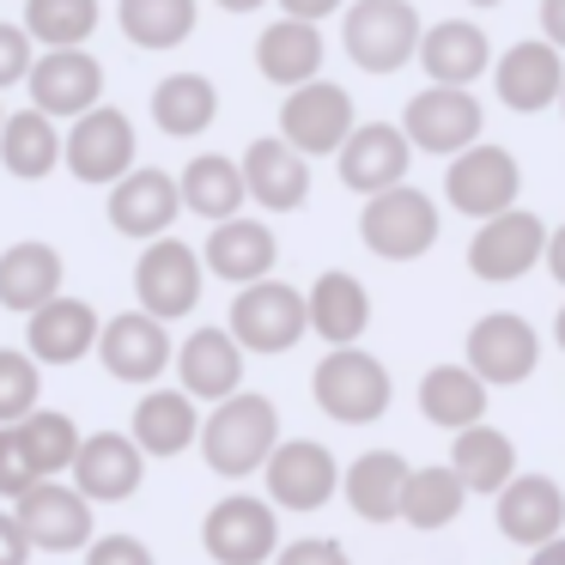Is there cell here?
<instances>
[{"label":"cell","mask_w":565,"mask_h":565,"mask_svg":"<svg viewBox=\"0 0 565 565\" xmlns=\"http://www.w3.org/2000/svg\"><path fill=\"white\" fill-rule=\"evenodd\" d=\"M541 38L565 55V0H541Z\"/></svg>","instance_id":"48"},{"label":"cell","mask_w":565,"mask_h":565,"mask_svg":"<svg viewBox=\"0 0 565 565\" xmlns=\"http://www.w3.org/2000/svg\"><path fill=\"white\" fill-rule=\"evenodd\" d=\"M468 504V487L456 480V468H407V487H402V523L414 529H444L456 523Z\"/></svg>","instance_id":"38"},{"label":"cell","mask_w":565,"mask_h":565,"mask_svg":"<svg viewBox=\"0 0 565 565\" xmlns=\"http://www.w3.org/2000/svg\"><path fill=\"white\" fill-rule=\"evenodd\" d=\"M419 67L431 74V86H475L487 74L492 50H487V31L468 25V19H444V25L419 31Z\"/></svg>","instance_id":"24"},{"label":"cell","mask_w":565,"mask_h":565,"mask_svg":"<svg viewBox=\"0 0 565 565\" xmlns=\"http://www.w3.org/2000/svg\"><path fill=\"white\" fill-rule=\"evenodd\" d=\"M213 116H220V92H213V79H201V74H171L159 92H152V122H159L171 140H195Z\"/></svg>","instance_id":"37"},{"label":"cell","mask_w":565,"mask_h":565,"mask_svg":"<svg viewBox=\"0 0 565 565\" xmlns=\"http://www.w3.org/2000/svg\"><path fill=\"white\" fill-rule=\"evenodd\" d=\"M419 31L426 25H419L414 0H359L341 19V43L365 74H395V67H407L419 50Z\"/></svg>","instance_id":"2"},{"label":"cell","mask_w":565,"mask_h":565,"mask_svg":"<svg viewBox=\"0 0 565 565\" xmlns=\"http://www.w3.org/2000/svg\"><path fill=\"white\" fill-rule=\"evenodd\" d=\"M280 541V523H274V504L249 499V492H232L207 511L201 523V547L213 553L220 565H262Z\"/></svg>","instance_id":"12"},{"label":"cell","mask_w":565,"mask_h":565,"mask_svg":"<svg viewBox=\"0 0 565 565\" xmlns=\"http://www.w3.org/2000/svg\"><path fill=\"white\" fill-rule=\"evenodd\" d=\"M516 189H523V171H516V159L504 147H492V140L462 147L450 159V177H444L450 207L468 213V220H492V213L516 207Z\"/></svg>","instance_id":"5"},{"label":"cell","mask_w":565,"mask_h":565,"mask_svg":"<svg viewBox=\"0 0 565 565\" xmlns=\"http://www.w3.org/2000/svg\"><path fill=\"white\" fill-rule=\"evenodd\" d=\"M98 31V0H25V38L43 50H86Z\"/></svg>","instance_id":"39"},{"label":"cell","mask_w":565,"mask_h":565,"mask_svg":"<svg viewBox=\"0 0 565 565\" xmlns=\"http://www.w3.org/2000/svg\"><path fill=\"white\" fill-rule=\"evenodd\" d=\"M341 487V468L317 438H286L268 450V492L286 511H322Z\"/></svg>","instance_id":"14"},{"label":"cell","mask_w":565,"mask_h":565,"mask_svg":"<svg viewBox=\"0 0 565 565\" xmlns=\"http://www.w3.org/2000/svg\"><path fill=\"white\" fill-rule=\"evenodd\" d=\"M237 171H244L249 201H262L268 213H292V207H305V195H310L305 152H292L286 140H256Z\"/></svg>","instance_id":"25"},{"label":"cell","mask_w":565,"mask_h":565,"mask_svg":"<svg viewBox=\"0 0 565 565\" xmlns=\"http://www.w3.org/2000/svg\"><path fill=\"white\" fill-rule=\"evenodd\" d=\"M177 195H183L189 213H201V220H237V207L249 201L244 189V171H237L232 159H220V152H201V159H189V171L177 177Z\"/></svg>","instance_id":"33"},{"label":"cell","mask_w":565,"mask_h":565,"mask_svg":"<svg viewBox=\"0 0 565 565\" xmlns=\"http://www.w3.org/2000/svg\"><path fill=\"white\" fill-rule=\"evenodd\" d=\"M86 565H152V553L135 535H104V541H92Z\"/></svg>","instance_id":"45"},{"label":"cell","mask_w":565,"mask_h":565,"mask_svg":"<svg viewBox=\"0 0 565 565\" xmlns=\"http://www.w3.org/2000/svg\"><path fill=\"white\" fill-rule=\"evenodd\" d=\"M305 329H310L305 292H292L280 280H249L232 305V341L244 353H286V347H298Z\"/></svg>","instance_id":"6"},{"label":"cell","mask_w":565,"mask_h":565,"mask_svg":"<svg viewBox=\"0 0 565 565\" xmlns=\"http://www.w3.org/2000/svg\"><path fill=\"white\" fill-rule=\"evenodd\" d=\"M31 480H38V468H31L25 444H19V426H0V492H7V499H19Z\"/></svg>","instance_id":"43"},{"label":"cell","mask_w":565,"mask_h":565,"mask_svg":"<svg viewBox=\"0 0 565 565\" xmlns=\"http://www.w3.org/2000/svg\"><path fill=\"white\" fill-rule=\"evenodd\" d=\"M407 159H414V147H407L402 128L365 122L341 140V183L353 189V195H377V189H390L407 177Z\"/></svg>","instance_id":"19"},{"label":"cell","mask_w":565,"mask_h":565,"mask_svg":"<svg viewBox=\"0 0 565 565\" xmlns=\"http://www.w3.org/2000/svg\"><path fill=\"white\" fill-rule=\"evenodd\" d=\"M559 86H565V62H559V50H553L547 38L504 50V62H499V98L511 104V110H523V116L547 110V104H559Z\"/></svg>","instance_id":"26"},{"label":"cell","mask_w":565,"mask_h":565,"mask_svg":"<svg viewBox=\"0 0 565 565\" xmlns=\"http://www.w3.org/2000/svg\"><path fill=\"white\" fill-rule=\"evenodd\" d=\"M31 359H43V365H74V359H86L92 347H98V310L86 305V298H62L55 292L50 305L31 310Z\"/></svg>","instance_id":"22"},{"label":"cell","mask_w":565,"mask_h":565,"mask_svg":"<svg viewBox=\"0 0 565 565\" xmlns=\"http://www.w3.org/2000/svg\"><path fill=\"white\" fill-rule=\"evenodd\" d=\"M135 292L140 310L159 322H177L201 305V256L183 237H147V256L135 268Z\"/></svg>","instance_id":"8"},{"label":"cell","mask_w":565,"mask_h":565,"mask_svg":"<svg viewBox=\"0 0 565 565\" xmlns=\"http://www.w3.org/2000/svg\"><path fill=\"white\" fill-rule=\"evenodd\" d=\"M62 292V256L50 244H13L0 256V305L7 310H38Z\"/></svg>","instance_id":"35"},{"label":"cell","mask_w":565,"mask_h":565,"mask_svg":"<svg viewBox=\"0 0 565 565\" xmlns=\"http://www.w3.org/2000/svg\"><path fill=\"white\" fill-rule=\"evenodd\" d=\"M201 438V456H207L213 475L225 480H244L256 475L262 462H268V450L280 444V414H274L268 395H225L220 407H213V419L195 431Z\"/></svg>","instance_id":"1"},{"label":"cell","mask_w":565,"mask_h":565,"mask_svg":"<svg viewBox=\"0 0 565 565\" xmlns=\"http://www.w3.org/2000/svg\"><path fill=\"white\" fill-rule=\"evenodd\" d=\"M492 499H499V535L516 547H541L565 529V492L547 475H511Z\"/></svg>","instance_id":"18"},{"label":"cell","mask_w":565,"mask_h":565,"mask_svg":"<svg viewBox=\"0 0 565 565\" xmlns=\"http://www.w3.org/2000/svg\"><path fill=\"white\" fill-rule=\"evenodd\" d=\"M475 7H499V0H475Z\"/></svg>","instance_id":"54"},{"label":"cell","mask_w":565,"mask_h":565,"mask_svg":"<svg viewBox=\"0 0 565 565\" xmlns=\"http://www.w3.org/2000/svg\"><path fill=\"white\" fill-rule=\"evenodd\" d=\"M347 135H353V98H347V86L305 79V86H292V98L280 104V140L292 152H305V159L341 152Z\"/></svg>","instance_id":"7"},{"label":"cell","mask_w":565,"mask_h":565,"mask_svg":"<svg viewBox=\"0 0 565 565\" xmlns=\"http://www.w3.org/2000/svg\"><path fill=\"white\" fill-rule=\"evenodd\" d=\"M359 237H365V249L383 262H414L438 244V207H431V195H419V189L390 183V189H377V195H365Z\"/></svg>","instance_id":"3"},{"label":"cell","mask_w":565,"mask_h":565,"mask_svg":"<svg viewBox=\"0 0 565 565\" xmlns=\"http://www.w3.org/2000/svg\"><path fill=\"white\" fill-rule=\"evenodd\" d=\"M541 262H547V274L565 286V225H559V232H547V249H541Z\"/></svg>","instance_id":"50"},{"label":"cell","mask_w":565,"mask_h":565,"mask_svg":"<svg viewBox=\"0 0 565 565\" xmlns=\"http://www.w3.org/2000/svg\"><path fill=\"white\" fill-rule=\"evenodd\" d=\"M31 559V541L13 516H0V565H25Z\"/></svg>","instance_id":"47"},{"label":"cell","mask_w":565,"mask_h":565,"mask_svg":"<svg viewBox=\"0 0 565 565\" xmlns=\"http://www.w3.org/2000/svg\"><path fill=\"white\" fill-rule=\"evenodd\" d=\"M347 504H353L365 523H395L402 516V487H407V462L395 450H365L353 468L341 475Z\"/></svg>","instance_id":"30"},{"label":"cell","mask_w":565,"mask_h":565,"mask_svg":"<svg viewBox=\"0 0 565 565\" xmlns=\"http://www.w3.org/2000/svg\"><path fill=\"white\" fill-rule=\"evenodd\" d=\"M74 487L86 499H135L140 492V444L122 438V431H98V438H79L74 450Z\"/></svg>","instance_id":"23"},{"label":"cell","mask_w":565,"mask_h":565,"mask_svg":"<svg viewBox=\"0 0 565 565\" xmlns=\"http://www.w3.org/2000/svg\"><path fill=\"white\" fill-rule=\"evenodd\" d=\"M274 256H280V244H274V232L262 220H220L213 237H207V249H201V262H207L220 280H232V286L268 280Z\"/></svg>","instance_id":"27"},{"label":"cell","mask_w":565,"mask_h":565,"mask_svg":"<svg viewBox=\"0 0 565 565\" xmlns=\"http://www.w3.org/2000/svg\"><path fill=\"white\" fill-rule=\"evenodd\" d=\"M62 159L79 183H116V177L135 171V128H128L122 110L92 104L86 116H74V135H67Z\"/></svg>","instance_id":"13"},{"label":"cell","mask_w":565,"mask_h":565,"mask_svg":"<svg viewBox=\"0 0 565 565\" xmlns=\"http://www.w3.org/2000/svg\"><path fill=\"white\" fill-rule=\"evenodd\" d=\"M195 431H201L195 395H183V390L140 395V407H135V444H140V456H183L189 444H195Z\"/></svg>","instance_id":"32"},{"label":"cell","mask_w":565,"mask_h":565,"mask_svg":"<svg viewBox=\"0 0 565 565\" xmlns=\"http://www.w3.org/2000/svg\"><path fill=\"white\" fill-rule=\"evenodd\" d=\"M310 390H317V407L329 419H341V426H371V419H383V407H390V371H383V359L359 353V347H334L317 365Z\"/></svg>","instance_id":"4"},{"label":"cell","mask_w":565,"mask_h":565,"mask_svg":"<svg viewBox=\"0 0 565 565\" xmlns=\"http://www.w3.org/2000/svg\"><path fill=\"white\" fill-rule=\"evenodd\" d=\"M529 565H565V529L553 541H541V547H529Z\"/></svg>","instance_id":"51"},{"label":"cell","mask_w":565,"mask_h":565,"mask_svg":"<svg viewBox=\"0 0 565 565\" xmlns=\"http://www.w3.org/2000/svg\"><path fill=\"white\" fill-rule=\"evenodd\" d=\"M0 122H7V110H0Z\"/></svg>","instance_id":"56"},{"label":"cell","mask_w":565,"mask_h":565,"mask_svg":"<svg viewBox=\"0 0 565 565\" xmlns=\"http://www.w3.org/2000/svg\"><path fill=\"white\" fill-rule=\"evenodd\" d=\"M419 414L444 431L480 426V419H487V383L468 365H431L426 377H419Z\"/></svg>","instance_id":"29"},{"label":"cell","mask_w":565,"mask_h":565,"mask_svg":"<svg viewBox=\"0 0 565 565\" xmlns=\"http://www.w3.org/2000/svg\"><path fill=\"white\" fill-rule=\"evenodd\" d=\"M31 110L43 116H86L104 92V67L86 50H43L31 55Z\"/></svg>","instance_id":"17"},{"label":"cell","mask_w":565,"mask_h":565,"mask_svg":"<svg viewBox=\"0 0 565 565\" xmlns=\"http://www.w3.org/2000/svg\"><path fill=\"white\" fill-rule=\"evenodd\" d=\"M305 317L329 347H353L359 334H365V322H371V298H365V286H359L353 274L334 268V274H322V280L310 286Z\"/></svg>","instance_id":"28"},{"label":"cell","mask_w":565,"mask_h":565,"mask_svg":"<svg viewBox=\"0 0 565 565\" xmlns=\"http://www.w3.org/2000/svg\"><path fill=\"white\" fill-rule=\"evenodd\" d=\"M177 213H183L177 177H164V171H128V177H116V189H110V225L122 237H164Z\"/></svg>","instance_id":"20"},{"label":"cell","mask_w":565,"mask_h":565,"mask_svg":"<svg viewBox=\"0 0 565 565\" xmlns=\"http://www.w3.org/2000/svg\"><path fill=\"white\" fill-rule=\"evenodd\" d=\"M535 359H541V341L523 317L511 310H492L468 329V371L480 383H523L535 377Z\"/></svg>","instance_id":"15"},{"label":"cell","mask_w":565,"mask_h":565,"mask_svg":"<svg viewBox=\"0 0 565 565\" xmlns=\"http://www.w3.org/2000/svg\"><path fill=\"white\" fill-rule=\"evenodd\" d=\"M280 565H353V559H347V547H341V541L310 535V541H292V547L280 553Z\"/></svg>","instance_id":"46"},{"label":"cell","mask_w":565,"mask_h":565,"mask_svg":"<svg viewBox=\"0 0 565 565\" xmlns=\"http://www.w3.org/2000/svg\"><path fill=\"white\" fill-rule=\"evenodd\" d=\"M256 67L274 86H305V79H317V67H322L317 25H310V19H280V25H268L256 38Z\"/></svg>","instance_id":"31"},{"label":"cell","mask_w":565,"mask_h":565,"mask_svg":"<svg viewBox=\"0 0 565 565\" xmlns=\"http://www.w3.org/2000/svg\"><path fill=\"white\" fill-rule=\"evenodd\" d=\"M177 377L195 402H225L244 383V347L232 341V329H195L177 353Z\"/></svg>","instance_id":"21"},{"label":"cell","mask_w":565,"mask_h":565,"mask_svg":"<svg viewBox=\"0 0 565 565\" xmlns=\"http://www.w3.org/2000/svg\"><path fill=\"white\" fill-rule=\"evenodd\" d=\"M280 7H286V19H310V25H317V19L341 13L347 0H280Z\"/></svg>","instance_id":"49"},{"label":"cell","mask_w":565,"mask_h":565,"mask_svg":"<svg viewBox=\"0 0 565 565\" xmlns=\"http://www.w3.org/2000/svg\"><path fill=\"white\" fill-rule=\"evenodd\" d=\"M553 341H559V347H565V310H559V322H553Z\"/></svg>","instance_id":"53"},{"label":"cell","mask_w":565,"mask_h":565,"mask_svg":"<svg viewBox=\"0 0 565 565\" xmlns=\"http://www.w3.org/2000/svg\"><path fill=\"white\" fill-rule=\"evenodd\" d=\"M0 164L19 177V183H38L62 164V135H55V116L43 110H19L0 122Z\"/></svg>","instance_id":"34"},{"label":"cell","mask_w":565,"mask_h":565,"mask_svg":"<svg viewBox=\"0 0 565 565\" xmlns=\"http://www.w3.org/2000/svg\"><path fill=\"white\" fill-rule=\"evenodd\" d=\"M450 468H456V480H462L468 492H499L504 480L516 475V444L480 419V426H462V431H456Z\"/></svg>","instance_id":"36"},{"label":"cell","mask_w":565,"mask_h":565,"mask_svg":"<svg viewBox=\"0 0 565 565\" xmlns=\"http://www.w3.org/2000/svg\"><path fill=\"white\" fill-rule=\"evenodd\" d=\"M480 128H487V116H480V104L468 86H431V92H419L402 116L407 147L438 152V159H456L462 147H475Z\"/></svg>","instance_id":"10"},{"label":"cell","mask_w":565,"mask_h":565,"mask_svg":"<svg viewBox=\"0 0 565 565\" xmlns=\"http://www.w3.org/2000/svg\"><path fill=\"white\" fill-rule=\"evenodd\" d=\"M19 529H25L31 547L43 553H74L92 541V499L79 487H55V480H31L19 492Z\"/></svg>","instance_id":"11"},{"label":"cell","mask_w":565,"mask_h":565,"mask_svg":"<svg viewBox=\"0 0 565 565\" xmlns=\"http://www.w3.org/2000/svg\"><path fill=\"white\" fill-rule=\"evenodd\" d=\"M31 74V38L25 25H0V92Z\"/></svg>","instance_id":"44"},{"label":"cell","mask_w":565,"mask_h":565,"mask_svg":"<svg viewBox=\"0 0 565 565\" xmlns=\"http://www.w3.org/2000/svg\"><path fill=\"white\" fill-rule=\"evenodd\" d=\"M13 426H19V444H25V456H31V468H38V480L62 475V468L74 462V450H79V426H74L67 414L31 407L25 419H13Z\"/></svg>","instance_id":"41"},{"label":"cell","mask_w":565,"mask_h":565,"mask_svg":"<svg viewBox=\"0 0 565 565\" xmlns=\"http://www.w3.org/2000/svg\"><path fill=\"white\" fill-rule=\"evenodd\" d=\"M541 249H547V225L523 207H504L492 220H480L475 244H468V268H475V280L511 286L541 262Z\"/></svg>","instance_id":"9"},{"label":"cell","mask_w":565,"mask_h":565,"mask_svg":"<svg viewBox=\"0 0 565 565\" xmlns=\"http://www.w3.org/2000/svg\"><path fill=\"white\" fill-rule=\"evenodd\" d=\"M559 110H565V86H559Z\"/></svg>","instance_id":"55"},{"label":"cell","mask_w":565,"mask_h":565,"mask_svg":"<svg viewBox=\"0 0 565 565\" xmlns=\"http://www.w3.org/2000/svg\"><path fill=\"white\" fill-rule=\"evenodd\" d=\"M220 7H225V13H256L262 0H220Z\"/></svg>","instance_id":"52"},{"label":"cell","mask_w":565,"mask_h":565,"mask_svg":"<svg viewBox=\"0 0 565 565\" xmlns=\"http://www.w3.org/2000/svg\"><path fill=\"white\" fill-rule=\"evenodd\" d=\"M43 395V377H38V359L31 353H13V347H0V426H13L38 407Z\"/></svg>","instance_id":"42"},{"label":"cell","mask_w":565,"mask_h":565,"mask_svg":"<svg viewBox=\"0 0 565 565\" xmlns=\"http://www.w3.org/2000/svg\"><path fill=\"white\" fill-rule=\"evenodd\" d=\"M98 359L116 383H152L164 365H171V334H164L159 317L147 310H128V317L98 322Z\"/></svg>","instance_id":"16"},{"label":"cell","mask_w":565,"mask_h":565,"mask_svg":"<svg viewBox=\"0 0 565 565\" xmlns=\"http://www.w3.org/2000/svg\"><path fill=\"white\" fill-rule=\"evenodd\" d=\"M122 31L140 50H177L195 31V0H122Z\"/></svg>","instance_id":"40"}]
</instances>
